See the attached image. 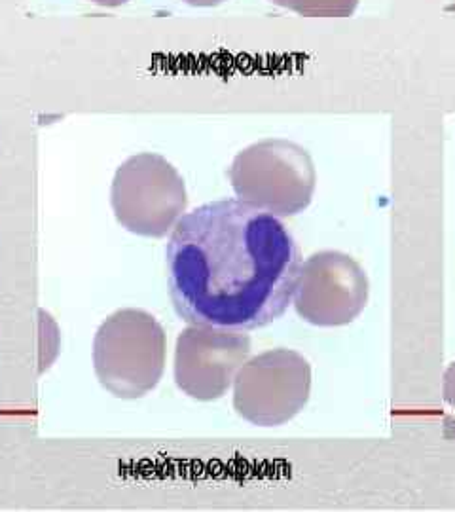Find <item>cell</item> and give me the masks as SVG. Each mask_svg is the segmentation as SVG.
<instances>
[{
  "label": "cell",
  "instance_id": "obj_1",
  "mask_svg": "<svg viewBox=\"0 0 455 512\" xmlns=\"http://www.w3.org/2000/svg\"><path fill=\"white\" fill-rule=\"evenodd\" d=\"M165 262L169 296L182 321L247 332L289 310L302 253L272 213L220 200L182 215Z\"/></svg>",
  "mask_w": 455,
  "mask_h": 512
},
{
  "label": "cell",
  "instance_id": "obj_2",
  "mask_svg": "<svg viewBox=\"0 0 455 512\" xmlns=\"http://www.w3.org/2000/svg\"><path fill=\"white\" fill-rule=\"evenodd\" d=\"M167 336L152 313L114 311L93 338V368L101 385L118 399H141L160 384Z\"/></svg>",
  "mask_w": 455,
  "mask_h": 512
},
{
  "label": "cell",
  "instance_id": "obj_3",
  "mask_svg": "<svg viewBox=\"0 0 455 512\" xmlns=\"http://www.w3.org/2000/svg\"><path fill=\"white\" fill-rule=\"evenodd\" d=\"M228 177L237 200L275 217L302 213L317 184L308 150L287 139H266L241 150Z\"/></svg>",
  "mask_w": 455,
  "mask_h": 512
},
{
  "label": "cell",
  "instance_id": "obj_4",
  "mask_svg": "<svg viewBox=\"0 0 455 512\" xmlns=\"http://www.w3.org/2000/svg\"><path fill=\"white\" fill-rule=\"evenodd\" d=\"M186 186L181 173L160 154L143 152L118 167L110 205L116 220L143 238L167 236L186 209Z\"/></svg>",
  "mask_w": 455,
  "mask_h": 512
},
{
  "label": "cell",
  "instance_id": "obj_5",
  "mask_svg": "<svg viewBox=\"0 0 455 512\" xmlns=\"http://www.w3.org/2000/svg\"><path fill=\"white\" fill-rule=\"evenodd\" d=\"M310 391V363L291 349H272L256 355L237 372L234 408L253 425L275 427L306 406Z\"/></svg>",
  "mask_w": 455,
  "mask_h": 512
},
{
  "label": "cell",
  "instance_id": "obj_6",
  "mask_svg": "<svg viewBox=\"0 0 455 512\" xmlns=\"http://www.w3.org/2000/svg\"><path fill=\"white\" fill-rule=\"evenodd\" d=\"M368 302V277L361 264L340 251H321L302 262L292 296L296 313L317 327L355 321Z\"/></svg>",
  "mask_w": 455,
  "mask_h": 512
},
{
  "label": "cell",
  "instance_id": "obj_7",
  "mask_svg": "<svg viewBox=\"0 0 455 512\" xmlns=\"http://www.w3.org/2000/svg\"><path fill=\"white\" fill-rule=\"evenodd\" d=\"M251 338L245 330L190 325L177 338L175 382L196 401H217L249 361Z\"/></svg>",
  "mask_w": 455,
  "mask_h": 512
},
{
  "label": "cell",
  "instance_id": "obj_8",
  "mask_svg": "<svg viewBox=\"0 0 455 512\" xmlns=\"http://www.w3.org/2000/svg\"><path fill=\"white\" fill-rule=\"evenodd\" d=\"M281 8L308 18H347L355 12L359 0H272Z\"/></svg>",
  "mask_w": 455,
  "mask_h": 512
},
{
  "label": "cell",
  "instance_id": "obj_9",
  "mask_svg": "<svg viewBox=\"0 0 455 512\" xmlns=\"http://www.w3.org/2000/svg\"><path fill=\"white\" fill-rule=\"evenodd\" d=\"M444 399L455 408V363L448 366L444 374Z\"/></svg>",
  "mask_w": 455,
  "mask_h": 512
},
{
  "label": "cell",
  "instance_id": "obj_10",
  "mask_svg": "<svg viewBox=\"0 0 455 512\" xmlns=\"http://www.w3.org/2000/svg\"><path fill=\"white\" fill-rule=\"evenodd\" d=\"M186 4H190V6H200V8H213V6H219L222 2H226V0H184Z\"/></svg>",
  "mask_w": 455,
  "mask_h": 512
},
{
  "label": "cell",
  "instance_id": "obj_11",
  "mask_svg": "<svg viewBox=\"0 0 455 512\" xmlns=\"http://www.w3.org/2000/svg\"><path fill=\"white\" fill-rule=\"evenodd\" d=\"M93 4H99V6H107V8H118L122 4H126L129 0H91Z\"/></svg>",
  "mask_w": 455,
  "mask_h": 512
},
{
  "label": "cell",
  "instance_id": "obj_12",
  "mask_svg": "<svg viewBox=\"0 0 455 512\" xmlns=\"http://www.w3.org/2000/svg\"><path fill=\"white\" fill-rule=\"evenodd\" d=\"M448 10H450V12H454V10H455V2H454V4H450V6H448Z\"/></svg>",
  "mask_w": 455,
  "mask_h": 512
}]
</instances>
